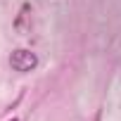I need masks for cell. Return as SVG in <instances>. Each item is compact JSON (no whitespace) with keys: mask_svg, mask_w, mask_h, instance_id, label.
<instances>
[{"mask_svg":"<svg viewBox=\"0 0 121 121\" xmlns=\"http://www.w3.org/2000/svg\"><path fill=\"white\" fill-rule=\"evenodd\" d=\"M95 121H100V114H95Z\"/></svg>","mask_w":121,"mask_h":121,"instance_id":"obj_2","label":"cell"},{"mask_svg":"<svg viewBox=\"0 0 121 121\" xmlns=\"http://www.w3.org/2000/svg\"><path fill=\"white\" fill-rule=\"evenodd\" d=\"M10 121H19V119H10Z\"/></svg>","mask_w":121,"mask_h":121,"instance_id":"obj_3","label":"cell"},{"mask_svg":"<svg viewBox=\"0 0 121 121\" xmlns=\"http://www.w3.org/2000/svg\"><path fill=\"white\" fill-rule=\"evenodd\" d=\"M10 67L14 71H19V74H29V71H33L38 67V55L26 50V48H19V50H14L10 55Z\"/></svg>","mask_w":121,"mask_h":121,"instance_id":"obj_1","label":"cell"}]
</instances>
